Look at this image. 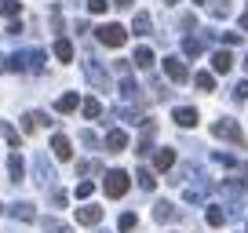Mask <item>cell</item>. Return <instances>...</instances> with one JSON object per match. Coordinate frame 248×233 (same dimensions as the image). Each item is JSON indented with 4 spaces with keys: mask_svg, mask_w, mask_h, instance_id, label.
I'll use <instances>...</instances> for the list:
<instances>
[{
    "mask_svg": "<svg viewBox=\"0 0 248 233\" xmlns=\"http://www.w3.org/2000/svg\"><path fill=\"white\" fill-rule=\"evenodd\" d=\"M102 189H106L109 201H121V197L132 189V179H128L121 168H117V171H106V182H102Z\"/></svg>",
    "mask_w": 248,
    "mask_h": 233,
    "instance_id": "1",
    "label": "cell"
},
{
    "mask_svg": "<svg viewBox=\"0 0 248 233\" xmlns=\"http://www.w3.org/2000/svg\"><path fill=\"white\" fill-rule=\"evenodd\" d=\"M95 37H99L102 47H124V40H128V29L117 22H102L99 29H95Z\"/></svg>",
    "mask_w": 248,
    "mask_h": 233,
    "instance_id": "2",
    "label": "cell"
},
{
    "mask_svg": "<svg viewBox=\"0 0 248 233\" xmlns=\"http://www.w3.org/2000/svg\"><path fill=\"white\" fill-rule=\"evenodd\" d=\"M212 135H216V139L233 142L237 149H245V131L237 128V120H216V124H212Z\"/></svg>",
    "mask_w": 248,
    "mask_h": 233,
    "instance_id": "3",
    "label": "cell"
},
{
    "mask_svg": "<svg viewBox=\"0 0 248 233\" xmlns=\"http://www.w3.org/2000/svg\"><path fill=\"white\" fill-rule=\"evenodd\" d=\"M33 179H37L40 189H51L55 186V168L44 153H33Z\"/></svg>",
    "mask_w": 248,
    "mask_h": 233,
    "instance_id": "4",
    "label": "cell"
},
{
    "mask_svg": "<svg viewBox=\"0 0 248 233\" xmlns=\"http://www.w3.org/2000/svg\"><path fill=\"white\" fill-rule=\"evenodd\" d=\"M84 77L92 80L99 91H109V77H106V70H102V62H99V58H92V55H88V62H84Z\"/></svg>",
    "mask_w": 248,
    "mask_h": 233,
    "instance_id": "5",
    "label": "cell"
},
{
    "mask_svg": "<svg viewBox=\"0 0 248 233\" xmlns=\"http://www.w3.org/2000/svg\"><path fill=\"white\" fill-rule=\"evenodd\" d=\"M164 73H168L171 84H186V80H190L186 62H183V58H175V55H171V58H164Z\"/></svg>",
    "mask_w": 248,
    "mask_h": 233,
    "instance_id": "6",
    "label": "cell"
},
{
    "mask_svg": "<svg viewBox=\"0 0 248 233\" xmlns=\"http://www.w3.org/2000/svg\"><path fill=\"white\" fill-rule=\"evenodd\" d=\"M102 146H106V153H124V149H128V131H124V128H113V131H106Z\"/></svg>",
    "mask_w": 248,
    "mask_h": 233,
    "instance_id": "7",
    "label": "cell"
},
{
    "mask_svg": "<svg viewBox=\"0 0 248 233\" xmlns=\"http://www.w3.org/2000/svg\"><path fill=\"white\" fill-rule=\"evenodd\" d=\"M51 153L59 157L62 164H66V160H73V146H70V139H66L62 131H55V135H51Z\"/></svg>",
    "mask_w": 248,
    "mask_h": 233,
    "instance_id": "8",
    "label": "cell"
},
{
    "mask_svg": "<svg viewBox=\"0 0 248 233\" xmlns=\"http://www.w3.org/2000/svg\"><path fill=\"white\" fill-rule=\"evenodd\" d=\"M77 222H80V226H99V222H102V208L88 201L84 208H77Z\"/></svg>",
    "mask_w": 248,
    "mask_h": 233,
    "instance_id": "9",
    "label": "cell"
},
{
    "mask_svg": "<svg viewBox=\"0 0 248 233\" xmlns=\"http://www.w3.org/2000/svg\"><path fill=\"white\" fill-rule=\"evenodd\" d=\"M4 211H8L15 222H33V218H37V208H33V204H26V201L11 204V208H4Z\"/></svg>",
    "mask_w": 248,
    "mask_h": 233,
    "instance_id": "10",
    "label": "cell"
},
{
    "mask_svg": "<svg viewBox=\"0 0 248 233\" xmlns=\"http://www.w3.org/2000/svg\"><path fill=\"white\" fill-rule=\"evenodd\" d=\"M8 175H11V182H26V160H22V153H11L8 157Z\"/></svg>",
    "mask_w": 248,
    "mask_h": 233,
    "instance_id": "11",
    "label": "cell"
},
{
    "mask_svg": "<svg viewBox=\"0 0 248 233\" xmlns=\"http://www.w3.org/2000/svg\"><path fill=\"white\" fill-rule=\"evenodd\" d=\"M197 120H201V113H197L194 106L175 109V124H179V128H197Z\"/></svg>",
    "mask_w": 248,
    "mask_h": 233,
    "instance_id": "12",
    "label": "cell"
},
{
    "mask_svg": "<svg viewBox=\"0 0 248 233\" xmlns=\"http://www.w3.org/2000/svg\"><path fill=\"white\" fill-rule=\"evenodd\" d=\"M154 218H157V222H171V218H179V211H175V204H171V201H157Z\"/></svg>",
    "mask_w": 248,
    "mask_h": 233,
    "instance_id": "13",
    "label": "cell"
},
{
    "mask_svg": "<svg viewBox=\"0 0 248 233\" xmlns=\"http://www.w3.org/2000/svg\"><path fill=\"white\" fill-rule=\"evenodd\" d=\"M77 106H80V95H77V91H66V95H59V102H55V109H59V113H73Z\"/></svg>",
    "mask_w": 248,
    "mask_h": 233,
    "instance_id": "14",
    "label": "cell"
},
{
    "mask_svg": "<svg viewBox=\"0 0 248 233\" xmlns=\"http://www.w3.org/2000/svg\"><path fill=\"white\" fill-rule=\"evenodd\" d=\"M230 66H233V55L226 51V47L212 55V70H216V73H230Z\"/></svg>",
    "mask_w": 248,
    "mask_h": 233,
    "instance_id": "15",
    "label": "cell"
},
{
    "mask_svg": "<svg viewBox=\"0 0 248 233\" xmlns=\"http://www.w3.org/2000/svg\"><path fill=\"white\" fill-rule=\"evenodd\" d=\"M150 29H154V18H150L146 11H139V15L132 18V33H135V37H146Z\"/></svg>",
    "mask_w": 248,
    "mask_h": 233,
    "instance_id": "16",
    "label": "cell"
},
{
    "mask_svg": "<svg viewBox=\"0 0 248 233\" xmlns=\"http://www.w3.org/2000/svg\"><path fill=\"white\" fill-rule=\"evenodd\" d=\"M132 62L139 66V70H154V62H157V58H154V51H150V47L142 44V47H135V58H132Z\"/></svg>",
    "mask_w": 248,
    "mask_h": 233,
    "instance_id": "17",
    "label": "cell"
},
{
    "mask_svg": "<svg viewBox=\"0 0 248 233\" xmlns=\"http://www.w3.org/2000/svg\"><path fill=\"white\" fill-rule=\"evenodd\" d=\"M171 164H175V149H157L154 153V168L157 171H168Z\"/></svg>",
    "mask_w": 248,
    "mask_h": 233,
    "instance_id": "18",
    "label": "cell"
},
{
    "mask_svg": "<svg viewBox=\"0 0 248 233\" xmlns=\"http://www.w3.org/2000/svg\"><path fill=\"white\" fill-rule=\"evenodd\" d=\"M55 58H59L62 66H66V62L73 58V44H70L66 37H59V40H55Z\"/></svg>",
    "mask_w": 248,
    "mask_h": 233,
    "instance_id": "19",
    "label": "cell"
},
{
    "mask_svg": "<svg viewBox=\"0 0 248 233\" xmlns=\"http://www.w3.org/2000/svg\"><path fill=\"white\" fill-rule=\"evenodd\" d=\"M121 99L124 102H139V87H135V80H128V77L121 80Z\"/></svg>",
    "mask_w": 248,
    "mask_h": 233,
    "instance_id": "20",
    "label": "cell"
},
{
    "mask_svg": "<svg viewBox=\"0 0 248 233\" xmlns=\"http://www.w3.org/2000/svg\"><path fill=\"white\" fill-rule=\"evenodd\" d=\"M183 51L190 55V58H197V55L204 51V40H197V37H186V40H183Z\"/></svg>",
    "mask_w": 248,
    "mask_h": 233,
    "instance_id": "21",
    "label": "cell"
},
{
    "mask_svg": "<svg viewBox=\"0 0 248 233\" xmlns=\"http://www.w3.org/2000/svg\"><path fill=\"white\" fill-rule=\"evenodd\" d=\"M18 11H22L18 0H0V15H4V18H18Z\"/></svg>",
    "mask_w": 248,
    "mask_h": 233,
    "instance_id": "22",
    "label": "cell"
},
{
    "mask_svg": "<svg viewBox=\"0 0 248 233\" xmlns=\"http://www.w3.org/2000/svg\"><path fill=\"white\" fill-rule=\"evenodd\" d=\"M0 139H8L11 146H15V149H18V142H22V139H18V131H15V128L8 124V120H0Z\"/></svg>",
    "mask_w": 248,
    "mask_h": 233,
    "instance_id": "23",
    "label": "cell"
},
{
    "mask_svg": "<svg viewBox=\"0 0 248 233\" xmlns=\"http://www.w3.org/2000/svg\"><path fill=\"white\" fill-rule=\"evenodd\" d=\"M194 84L201 87V91H216V77H212V73H194Z\"/></svg>",
    "mask_w": 248,
    "mask_h": 233,
    "instance_id": "24",
    "label": "cell"
},
{
    "mask_svg": "<svg viewBox=\"0 0 248 233\" xmlns=\"http://www.w3.org/2000/svg\"><path fill=\"white\" fill-rule=\"evenodd\" d=\"M150 149H154V124H150V128H146V135L139 139V149H135V153H139V157H146Z\"/></svg>",
    "mask_w": 248,
    "mask_h": 233,
    "instance_id": "25",
    "label": "cell"
},
{
    "mask_svg": "<svg viewBox=\"0 0 248 233\" xmlns=\"http://www.w3.org/2000/svg\"><path fill=\"white\" fill-rule=\"evenodd\" d=\"M95 171H102L99 160H80L77 164V175H80V179H88V175H95Z\"/></svg>",
    "mask_w": 248,
    "mask_h": 233,
    "instance_id": "26",
    "label": "cell"
},
{
    "mask_svg": "<svg viewBox=\"0 0 248 233\" xmlns=\"http://www.w3.org/2000/svg\"><path fill=\"white\" fill-rule=\"evenodd\" d=\"M40 226H44V233H73L70 226H66V222H59V218H44Z\"/></svg>",
    "mask_w": 248,
    "mask_h": 233,
    "instance_id": "27",
    "label": "cell"
},
{
    "mask_svg": "<svg viewBox=\"0 0 248 233\" xmlns=\"http://www.w3.org/2000/svg\"><path fill=\"white\" fill-rule=\"evenodd\" d=\"M80 109H84V116H88V120H95V116H102V106H99V102H95V99H84V102H80Z\"/></svg>",
    "mask_w": 248,
    "mask_h": 233,
    "instance_id": "28",
    "label": "cell"
},
{
    "mask_svg": "<svg viewBox=\"0 0 248 233\" xmlns=\"http://www.w3.org/2000/svg\"><path fill=\"white\" fill-rule=\"evenodd\" d=\"M204 218H208V226H223L226 222V215H223V208H216V204H212L208 211H204Z\"/></svg>",
    "mask_w": 248,
    "mask_h": 233,
    "instance_id": "29",
    "label": "cell"
},
{
    "mask_svg": "<svg viewBox=\"0 0 248 233\" xmlns=\"http://www.w3.org/2000/svg\"><path fill=\"white\" fill-rule=\"evenodd\" d=\"M230 0H212V15H216V18H226V15H230Z\"/></svg>",
    "mask_w": 248,
    "mask_h": 233,
    "instance_id": "30",
    "label": "cell"
},
{
    "mask_svg": "<svg viewBox=\"0 0 248 233\" xmlns=\"http://www.w3.org/2000/svg\"><path fill=\"white\" fill-rule=\"evenodd\" d=\"M135 179H139V186H142V189H154V186H157V179L150 175L146 168H139V175H135Z\"/></svg>",
    "mask_w": 248,
    "mask_h": 233,
    "instance_id": "31",
    "label": "cell"
},
{
    "mask_svg": "<svg viewBox=\"0 0 248 233\" xmlns=\"http://www.w3.org/2000/svg\"><path fill=\"white\" fill-rule=\"evenodd\" d=\"M80 142H84L88 149H99V139H95V131H92V128H84V131H80Z\"/></svg>",
    "mask_w": 248,
    "mask_h": 233,
    "instance_id": "32",
    "label": "cell"
},
{
    "mask_svg": "<svg viewBox=\"0 0 248 233\" xmlns=\"http://www.w3.org/2000/svg\"><path fill=\"white\" fill-rule=\"evenodd\" d=\"M135 222H139V218H135L132 211H124V215L117 218V226H121V230H135Z\"/></svg>",
    "mask_w": 248,
    "mask_h": 233,
    "instance_id": "33",
    "label": "cell"
},
{
    "mask_svg": "<svg viewBox=\"0 0 248 233\" xmlns=\"http://www.w3.org/2000/svg\"><path fill=\"white\" fill-rule=\"evenodd\" d=\"M106 0H88V11H92V15H106Z\"/></svg>",
    "mask_w": 248,
    "mask_h": 233,
    "instance_id": "34",
    "label": "cell"
},
{
    "mask_svg": "<svg viewBox=\"0 0 248 233\" xmlns=\"http://www.w3.org/2000/svg\"><path fill=\"white\" fill-rule=\"evenodd\" d=\"M66 201H70L66 189H62V193H59V189H51V204H55V208H66Z\"/></svg>",
    "mask_w": 248,
    "mask_h": 233,
    "instance_id": "35",
    "label": "cell"
},
{
    "mask_svg": "<svg viewBox=\"0 0 248 233\" xmlns=\"http://www.w3.org/2000/svg\"><path fill=\"white\" fill-rule=\"evenodd\" d=\"M233 99H237V102H245V99H248V80H241V84L233 87Z\"/></svg>",
    "mask_w": 248,
    "mask_h": 233,
    "instance_id": "36",
    "label": "cell"
},
{
    "mask_svg": "<svg viewBox=\"0 0 248 233\" xmlns=\"http://www.w3.org/2000/svg\"><path fill=\"white\" fill-rule=\"evenodd\" d=\"M92 189H95V186H92V182L84 179V182H80V186H77V197H80V201H88V197H92Z\"/></svg>",
    "mask_w": 248,
    "mask_h": 233,
    "instance_id": "37",
    "label": "cell"
},
{
    "mask_svg": "<svg viewBox=\"0 0 248 233\" xmlns=\"http://www.w3.org/2000/svg\"><path fill=\"white\" fill-rule=\"evenodd\" d=\"M113 73H121V77H128V62H124V58H117V62H113Z\"/></svg>",
    "mask_w": 248,
    "mask_h": 233,
    "instance_id": "38",
    "label": "cell"
},
{
    "mask_svg": "<svg viewBox=\"0 0 248 233\" xmlns=\"http://www.w3.org/2000/svg\"><path fill=\"white\" fill-rule=\"evenodd\" d=\"M113 8H121V11H128V8H132V0H113Z\"/></svg>",
    "mask_w": 248,
    "mask_h": 233,
    "instance_id": "39",
    "label": "cell"
},
{
    "mask_svg": "<svg viewBox=\"0 0 248 233\" xmlns=\"http://www.w3.org/2000/svg\"><path fill=\"white\" fill-rule=\"evenodd\" d=\"M8 70H11V62L4 58V55H0V73H8Z\"/></svg>",
    "mask_w": 248,
    "mask_h": 233,
    "instance_id": "40",
    "label": "cell"
},
{
    "mask_svg": "<svg viewBox=\"0 0 248 233\" xmlns=\"http://www.w3.org/2000/svg\"><path fill=\"white\" fill-rule=\"evenodd\" d=\"M241 66H245V73H248V55H245V62H241Z\"/></svg>",
    "mask_w": 248,
    "mask_h": 233,
    "instance_id": "41",
    "label": "cell"
},
{
    "mask_svg": "<svg viewBox=\"0 0 248 233\" xmlns=\"http://www.w3.org/2000/svg\"><path fill=\"white\" fill-rule=\"evenodd\" d=\"M164 4H179V0H164Z\"/></svg>",
    "mask_w": 248,
    "mask_h": 233,
    "instance_id": "42",
    "label": "cell"
},
{
    "mask_svg": "<svg viewBox=\"0 0 248 233\" xmlns=\"http://www.w3.org/2000/svg\"><path fill=\"white\" fill-rule=\"evenodd\" d=\"M194 4H204V0H194Z\"/></svg>",
    "mask_w": 248,
    "mask_h": 233,
    "instance_id": "43",
    "label": "cell"
},
{
    "mask_svg": "<svg viewBox=\"0 0 248 233\" xmlns=\"http://www.w3.org/2000/svg\"><path fill=\"white\" fill-rule=\"evenodd\" d=\"M99 233H106V230H99Z\"/></svg>",
    "mask_w": 248,
    "mask_h": 233,
    "instance_id": "44",
    "label": "cell"
},
{
    "mask_svg": "<svg viewBox=\"0 0 248 233\" xmlns=\"http://www.w3.org/2000/svg\"><path fill=\"white\" fill-rule=\"evenodd\" d=\"M0 211H4V208H0Z\"/></svg>",
    "mask_w": 248,
    "mask_h": 233,
    "instance_id": "45",
    "label": "cell"
}]
</instances>
